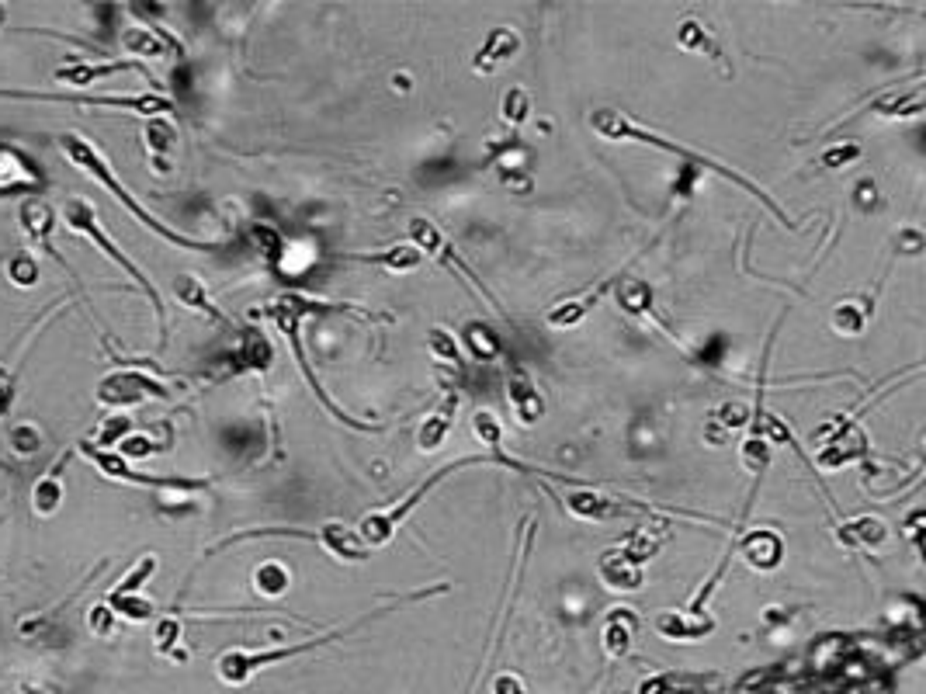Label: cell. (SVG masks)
Wrapping results in <instances>:
<instances>
[{"mask_svg":"<svg viewBox=\"0 0 926 694\" xmlns=\"http://www.w3.org/2000/svg\"><path fill=\"white\" fill-rule=\"evenodd\" d=\"M344 309H351V306H330V302L309 299V295H302V292H281L278 299L264 302V306L257 309V313L271 316V320L278 323V330H281V334L288 337V344H292L295 361H299V368H302V375H306V382L316 389V396H320L323 410H327L333 420H340V424L354 427V431H375L372 424H365V420H354L351 413H344L337 403H333V396L327 393V389L320 386V379H316L313 365H309L306 347H302V323H306V316H316V313H344Z\"/></svg>","mask_w":926,"mask_h":694,"instance_id":"6da1fadb","label":"cell"},{"mask_svg":"<svg viewBox=\"0 0 926 694\" xmlns=\"http://www.w3.org/2000/svg\"><path fill=\"white\" fill-rule=\"evenodd\" d=\"M59 150H63V157L70 160L73 167H80V171L91 174L94 181L101 184V188H108L111 195H115L118 202H122L125 209H129L132 216H136L139 223L146 226V230L164 236L167 243H177V247H188V250H216L219 247V243H212V240H195V236H184V233L170 230L167 223H160V219L153 216L150 209H143V205H139V198H132L129 191L122 188V181H118L115 171L108 167V160L101 157V150L94 143H87L84 136H77V132H63V136H59Z\"/></svg>","mask_w":926,"mask_h":694,"instance_id":"7a4b0ae2","label":"cell"},{"mask_svg":"<svg viewBox=\"0 0 926 694\" xmlns=\"http://www.w3.org/2000/svg\"><path fill=\"white\" fill-rule=\"evenodd\" d=\"M399 604H385V608H379V611H372V615H365V618H358L354 625H347V629H337V632H327V636H316V639H306V642H299V646H278V649H229V653H222L219 656V663H216V670H219V677L226 684H247V681H254V674L257 670H264V667H271V663H281V660H292V656H302V653H313V649H320V646H330V642H337V639H344V636H351L358 625H365V622H372V618H382V615H389V611H396Z\"/></svg>","mask_w":926,"mask_h":694,"instance_id":"3957f363","label":"cell"},{"mask_svg":"<svg viewBox=\"0 0 926 694\" xmlns=\"http://www.w3.org/2000/svg\"><path fill=\"white\" fill-rule=\"evenodd\" d=\"M590 125L600 132V136H607V139H639V143H649V146H659V150H666V153H680V157H691V160H698V164H705L708 171H715V174H722V177H729V181H736L739 188H746L750 191L753 198H760L763 205H767L770 212H774L781 223H788V219L781 216V209H777V202L774 198L767 195V191H760L757 184H750L746 181L743 174H736L732 167H722V164H715V160H708V157H701V153H694V150H687V146H677V143H670V139H663V136H656V132H649V129H642V125H635V122H628L625 115H618V112H611V108H604V112H597V115H590ZM791 226V223H788Z\"/></svg>","mask_w":926,"mask_h":694,"instance_id":"277c9868","label":"cell"},{"mask_svg":"<svg viewBox=\"0 0 926 694\" xmlns=\"http://www.w3.org/2000/svg\"><path fill=\"white\" fill-rule=\"evenodd\" d=\"M63 216H66V226H70L73 233H84L87 240H91L94 247L101 250V254L111 257V261H115L118 268H122L125 275H129L132 282H136L139 289L146 292V299H150V302H153V309H157V320L164 323V302H160L157 285H153L150 278H146L143 271H139L136 264H132L129 257H125L122 250H118L115 243L108 240L105 230H101V226H98V216H94V205H91V202H84V198H70V202H66V209H63Z\"/></svg>","mask_w":926,"mask_h":694,"instance_id":"5b68a950","label":"cell"},{"mask_svg":"<svg viewBox=\"0 0 926 694\" xmlns=\"http://www.w3.org/2000/svg\"><path fill=\"white\" fill-rule=\"evenodd\" d=\"M410 240H413V247H417V250H427V254H431L437 264H444L448 271H458V275H462V282L469 285V289H476L479 295H486V299H490L493 306L503 313V306L493 299V292L483 285V278L472 275V268L462 261V254L451 247V240L441 230H437L434 223H427V219H410Z\"/></svg>","mask_w":926,"mask_h":694,"instance_id":"8992f818","label":"cell"},{"mask_svg":"<svg viewBox=\"0 0 926 694\" xmlns=\"http://www.w3.org/2000/svg\"><path fill=\"white\" fill-rule=\"evenodd\" d=\"M250 535H295V538H313V542H320L333 559H340V563H365V559L372 556V549H368V545L361 542V535H354V531L344 528L340 521H327V524H320L316 531L268 528V531H247V535H240V538H250Z\"/></svg>","mask_w":926,"mask_h":694,"instance_id":"52a82bcc","label":"cell"},{"mask_svg":"<svg viewBox=\"0 0 926 694\" xmlns=\"http://www.w3.org/2000/svg\"><path fill=\"white\" fill-rule=\"evenodd\" d=\"M167 386L143 372H111L98 386V403L105 406H136L143 400H167Z\"/></svg>","mask_w":926,"mask_h":694,"instance_id":"ba28073f","label":"cell"},{"mask_svg":"<svg viewBox=\"0 0 926 694\" xmlns=\"http://www.w3.org/2000/svg\"><path fill=\"white\" fill-rule=\"evenodd\" d=\"M18 98H32V101H73V105H94V108H125V112H139V115H167L174 112L170 98L164 94H94V98H77V94H18Z\"/></svg>","mask_w":926,"mask_h":694,"instance_id":"9c48e42d","label":"cell"},{"mask_svg":"<svg viewBox=\"0 0 926 694\" xmlns=\"http://www.w3.org/2000/svg\"><path fill=\"white\" fill-rule=\"evenodd\" d=\"M80 452L87 455L94 465H98L105 476L111 479H122V483H143V486H160V490H202V486H209L205 479H167V476H143V472L129 469V459H122V455L115 452H101V448L94 445H80Z\"/></svg>","mask_w":926,"mask_h":694,"instance_id":"30bf717a","label":"cell"},{"mask_svg":"<svg viewBox=\"0 0 926 694\" xmlns=\"http://www.w3.org/2000/svg\"><path fill=\"white\" fill-rule=\"evenodd\" d=\"M42 171L35 167L32 157H25L14 146H0V198L21 195V191H39L42 188Z\"/></svg>","mask_w":926,"mask_h":694,"instance_id":"8fae6325","label":"cell"},{"mask_svg":"<svg viewBox=\"0 0 926 694\" xmlns=\"http://www.w3.org/2000/svg\"><path fill=\"white\" fill-rule=\"evenodd\" d=\"M507 393H510V406H514V417L521 420V424H538V417L545 413V400L521 365H510Z\"/></svg>","mask_w":926,"mask_h":694,"instance_id":"7c38bea8","label":"cell"},{"mask_svg":"<svg viewBox=\"0 0 926 694\" xmlns=\"http://www.w3.org/2000/svg\"><path fill=\"white\" fill-rule=\"evenodd\" d=\"M600 580L607 583L611 590H639L642 583H646V573H642L639 563H632V559L625 556V552H607L604 559H600Z\"/></svg>","mask_w":926,"mask_h":694,"instance_id":"4fadbf2b","label":"cell"},{"mask_svg":"<svg viewBox=\"0 0 926 694\" xmlns=\"http://www.w3.org/2000/svg\"><path fill=\"white\" fill-rule=\"evenodd\" d=\"M635 629H639V615L628 608H614L604 618V653L607 656H625L632 649Z\"/></svg>","mask_w":926,"mask_h":694,"instance_id":"5bb4252c","label":"cell"},{"mask_svg":"<svg viewBox=\"0 0 926 694\" xmlns=\"http://www.w3.org/2000/svg\"><path fill=\"white\" fill-rule=\"evenodd\" d=\"M455 406H458V400L455 396H448V400H441L431 413H427V420L420 424V434H417V445L424 448V452H437V448L444 445L451 424H455Z\"/></svg>","mask_w":926,"mask_h":694,"instance_id":"9a60e30c","label":"cell"},{"mask_svg":"<svg viewBox=\"0 0 926 694\" xmlns=\"http://www.w3.org/2000/svg\"><path fill=\"white\" fill-rule=\"evenodd\" d=\"M739 552H743L746 563L757 566V570H774L784 556V542H781V535H774V531H753V535L743 538Z\"/></svg>","mask_w":926,"mask_h":694,"instance_id":"2e32d148","label":"cell"},{"mask_svg":"<svg viewBox=\"0 0 926 694\" xmlns=\"http://www.w3.org/2000/svg\"><path fill=\"white\" fill-rule=\"evenodd\" d=\"M21 226H25L28 240H32L35 247H42L46 254H53L56 261H59L56 247L49 243V236H53V226H56V216H53V209H49L46 202H25V205H21Z\"/></svg>","mask_w":926,"mask_h":694,"instance_id":"e0dca14e","label":"cell"},{"mask_svg":"<svg viewBox=\"0 0 926 694\" xmlns=\"http://www.w3.org/2000/svg\"><path fill=\"white\" fill-rule=\"evenodd\" d=\"M566 507L576 518H587V521H607L621 514L618 497H604V493H594V490H573L566 497Z\"/></svg>","mask_w":926,"mask_h":694,"instance_id":"ac0fdd59","label":"cell"},{"mask_svg":"<svg viewBox=\"0 0 926 694\" xmlns=\"http://www.w3.org/2000/svg\"><path fill=\"white\" fill-rule=\"evenodd\" d=\"M656 629H659V636H666V639H705L715 632V622H711V618H701V615L687 618V615H673V611H666V615L656 618Z\"/></svg>","mask_w":926,"mask_h":694,"instance_id":"d6986e66","label":"cell"},{"mask_svg":"<svg viewBox=\"0 0 926 694\" xmlns=\"http://www.w3.org/2000/svg\"><path fill=\"white\" fill-rule=\"evenodd\" d=\"M517 49H521V39H517L514 32H507V28H496V32L490 35V42L483 46V53L476 56V66L483 73H493V66L500 63V59L514 56Z\"/></svg>","mask_w":926,"mask_h":694,"instance_id":"ffe728a7","label":"cell"},{"mask_svg":"<svg viewBox=\"0 0 926 694\" xmlns=\"http://www.w3.org/2000/svg\"><path fill=\"white\" fill-rule=\"evenodd\" d=\"M59 504H63V479H59V472L53 469L49 476H42L39 483L32 486V511L39 514V518H49V514H56Z\"/></svg>","mask_w":926,"mask_h":694,"instance_id":"44dd1931","label":"cell"},{"mask_svg":"<svg viewBox=\"0 0 926 694\" xmlns=\"http://www.w3.org/2000/svg\"><path fill=\"white\" fill-rule=\"evenodd\" d=\"M174 292H177V299L184 302V306H191V309H198V313H205V316H212L216 323H222L226 316L219 313L216 306H212V299L205 295V289H202V282L198 278H191V275H181L174 282Z\"/></svg>","mask_w":926,"mask_h":694,"instance_id":"7402d4cb","label":"cell"},{"mask_svg":"<svg viewBox=\"0 0 926 694\" xmlns=\"http://www.w3.org/2000/svg\"><path fill=\"white\" fill-rule=\"evenodd\" d=\"M351 261L385 264L389 271H413V268H420V250L417 247H392V250H382V254H351Z\"/></svg>","mask_w":926,"mask_h":694,"instance_id":"603a6c76","label":"cell"},{"mask_svg":"<svg viewBox=\"0 0 926 694\" xmlns=\"http://www.w3.org/2000/svg\"><path fill=\"white\" fill-rule=\"evenodd\" d=\"M885 535L888 531L878 518H857V521H850L840 528V538L847 545H881L885 542Z\"/></svg>","mask_w":926,"mask_h":694,"instance_id":"cb8c5ba5","label":"cell"},{"mask_svg":"<svg viewBox=\"0 0 926 694\" xmlns=\"http://www.w3.org/2000/svg\"><path fill=\"white\" fill-rule=\"evenodd\" d=\"M288 566H281V563H264V566H257V573H254V587H257V594L261 597H281L288 590Z\"/></svg>","mask_w":926,"mask_h":694,"instance_id":"d4e9b609","label":"cell"},{"mask_svg":"<svg viewBox=\"0 0 926 694\" xmlns=\"http://www.w3.org/2000/svg\"><path fill=\"white\" fill-rule=\"evenodd\" d=\"M143 136H146V146H150V157L157 160V171H167V167L160 164V157H167L170 146H174V129H170L167 122H160V118H150Z\"/></svg>","mask_w":926,"mask_h":694,"instance_id":"484cf974","label":"cell"},{"mask_svg":"<svg viewBox=\"0 0 926 694\" xmlns=\"http://www.w3.org/2000/svg\"><path fill=\"white\" fill-rule=\"evenodd\" d=\"M618 302L625 313L646 316L649 306H653V289H649L646 282H625V285H618Z\"/></svg>","mask_w":926,"mask_h":694,"instance_id":"4316f807","label":"cell"},{"mask_svg":"<svg viewBox=\"0 0 926 694\" xmlns=\"http://www.w3.org/2000/svg\"><path fill=\"white\" fill-rule=\"evenodd\" d=\"M105 604L115 615L129 618V622H146V618L153 615V601H146V597H139V594H122V597L108 594Z\"/></svg>","mask_w":926,"mask_h":694,"instance_id":"83f0119b","label":"cell"},{"mask_svg":"<svg viewBox=\"0 0 926 694\" xmlns=\"http://www.w3.org/2000/svg\"><path fill=\"white\" fill-rule=\"evenodd\" d=\"M122 70H129V66H125V63L73 66V70H59V80H66V84H73V87H87V84H94V80L111 77V73H122Z\"/></svg>","mask_w":926,"mask_h":694,"instance_id":"f1b7e54d","label":"cell"},{"mask_svg":"<svg viewBox=\"0 0 926 694\" xmlns=\"http://www.w3.org/2000/svg\"><path fill=\"white\" fill-rule=\"evenodd\" d=\"M465 347H472V354H476L479 361H493L496 354H500V341L490 334V327H483V323H469L465 327Z\"/></svg>","mask_w":926,"mask_h":694,"instance_id":"f546056e","label":"cell"},{"mask_svg":"<svg viewBox=\"0 0 926 694\" xmlns=\"http://www.w3.org/2000/svg\"><path fill=\"white\" fill-rule=\"evenodd\" d=\"M659 545H663V535H653V531H649V528H642V531H635V535H632V542H628L621 552H625V556L632 559V563H639V566H642L649 556H656V552H659Z\"/></svg>","mask_w":926,"mask_h":694,"instance_id":"4dcf8cb0","label":"cell"},{"mask_svg":"<svg viewBox=\"0 0 926 694\" xmlns=\"http://www.w3.org/2000/svg\"><path fill=\"white\" fill-rule=\"evenodd\" d=\"M153 570H157V556H143L136 566H132L129 573H125L122 583H118V587L111 590V594H115V597H122V594H136V590L143 587V583L153 577Z\"/></svg>","mask_w":926,"mask_h":694,"instance_id":"1f68e13d","label":"cell"},{"mask_svg":"<svg viewBox=\"0 0 926 694\" xmlns=\"http://www.w3.org/2000/svg\"><path fill=\"white\" fill-rule=\"evenodd\" d=\"M833 327L840 334H861L868 327V309H857L854 302H843V306L833 309Z\"/></svg>","mask_w":926,"mask_h":694,"instance_id":"d6a6232c","label":"cell"},{"mask_svg":"<svg viewBox=\"0 0 926 694\" xmlns=\"http://www.w3.org/2000/svg\"><path fill=\"white\" fill-rule=\"evenodd\" d=\"M528 112H531V98H528V91H524V87H510V91L503 94V108H500L503 122L521 125L524 118H528Z\"/></svg>","mask_w":926,"mask_h":694,"instance_id":"836d02e7","label":"cell"},{"mask_svg":"<svg viewBox=\"0 0 926 694\" xmlns=\"http://www.w3.org/2000/svg\"><path fill=\"white\" fill-rule=\"evenodd\" d=\"M7 278H11L14 285H21V289L35 285V282H39V264H35V257L32 254L11 257V264H7Z\"/></svg>","mask_w":926,"mask_h":694,"instance_id":"e575fe53","label":"cell"},{"mask_svg":"<svg viewBox=\"0 0 926 694\" xmlns=\"http://www.w3.org/2000/svg\"><path fill=\"white\" fill-rule=\"evenodd\" d=\"M472 431H476V438L483 441V445H490V448L500 445L503 427H500V420H496L490 410H479L476 417H472Z\"/></svg>","mask_w":926,"mask_h":694,"instance_id":"d590c367","label":"cell"},{"mask_svg":"<svg viewBox=\"0 0 926 694\" xmlns=\"http://www.w3.org/2000/svg\"><path fill=\"white\" fill-rule=\"evenodd\" d=\"M118 445H122V459H146L150 452L164 448L167 441H150V438H143V434H129V438L118 441Z\"/></svg>","mask_w":926,"mask_h":694,"instance_id":"8d00e7d4","label":"cell"},{"mask_svg":"<svg viewBox=\"0 0 926 694\" xmlns=\"http://www.w3.org/2000/svg\"><path fill=\"white\" fill-rule=\"evenodd\" d=\"M129 431H132V420L129 417H111L108 424L101 427V434H98L101 452H105L108 445H118V441H125V438H129Z\"/></svg>","mask_w":926,"mask_h":694,"instance_id":"74e56055","label":"cell"},{"mask_svg":"<svg viewBox=\"0 0 926 694\" xmlns=\"http://www.w3.org/2000/svg\"><path fill=\"white\" fill-rule=\"evenodd\" d=\"M427 344L434 347L437 358H448V361H455V365H458V344H455V337H451L448 330L434 327L431 334H427Z\"/></svg>","mask_w":926,"mask_h":694,"instance_id":"f35d334b","label":"cell"},{"mask_svg":"<svg viewBox=\"0 0 926 694\" xmlns=\"http://www.w3.org/2000/svg\"><path fill=\"white\" fill-rule=\"evenodd\" d=\"M11 445H14V452H18V455H35V452H39V445H42V438H39V431H35V427H14V431H11Z\"/></svg>","mask_w":926,"mask_h":694,"instance_id":"ab89813d","label":"cell"},{"mask_svg":"<svg viewBox=\"0 0 926 694\" xmlns=\"http://www.w3.org/2000/svg\"><path fill=\"white\" fill-rule=\"evenodd\" d=\"M177 636H181V622H174V618H164V622L157 625V632H153V642H157L160 653H170L174 649Z\"/></svg>","mask_w":926,"mask_h":694,"instance_id":"60d3db41","label":"cell"},{"mask_svg":"<svg viewBox=\"0 0 926 694\" xmlns=\"http://www.w3.org/2000/svg\"><path fill=\"white\" fill-rule=\"evenodd\" d=\"M87 622H91V629L98 632V636H108L111 625H115V611L108 608V604H98V608H91V615H87Z\"/></svg>","mask_w":926,"mask_h":694,"instance_id":"b9f144b4","label":"cell"},{"mask_svg":"<svg viewBox=\"0 0 926 694\" xmlns=\"http://www.w3.org/2000/svg\"><path fill=\"white\" fill-rule=\"evenodd\" d=\"M125 46L139 49V53H150V56L164 53V46H160V42L153 39V35H146V32H129V35H125Z\"/></svg>","mask_w":926,"mask_h":694,"instance_id":"7bdbcfd3","label":"cell"},{"mask_svg":"<svg viewBox=\"0 0 926 694\" xmlns=\"http://www.w3.org/2000/svg\"><path fill=\"white\" fill-rule=\"evenodd\" d=\"M493 694H528L524 691V684H521V677H514V674H500L493 681Z\"/></svg>","mask_w":926,"mask_h":694,"instance_id":"ee69618b","label":"cell"},{"mask_svg":"<svg viewBox=\"0 0 926 694\" xmlns=\"http://www.w3.org/2000/svg\"><path fill=\"white\" fill-rule=\"evenodd\" d=\"M14 400V375L0 365V413H7V406Z\"/></svg>","mask_w":926,"mask_h":694,"instance_id":"f6af8a7d","label":"cell"},{"mask_svg":"<svg viewBox=\"0 0 926 694\" xmlns=\"http://www.w3.org/2000/svg\"><path fill=\"white\" fill-rule=\"evenodd\" d=\"M639 694H670V684H666L663 677H656V681H646V684H642Z\"/></svg>","mask_w":926,"mask_h":694,"instance_id":"bcb514c9","label":"cell"},{"mask_svg":"<svg viewBox=\"0 0 926 694\" xmlns=\"http://www.w3.org/2000/svg\"><path fill=\"white\" fill-rule=\"evenodd\" d=\"M0 25H4V7H0Z\"/></svg>","mask_w":926,"mask_h":694,"instance_id":"7dc6e473","label":"cell"}]
</instances>
